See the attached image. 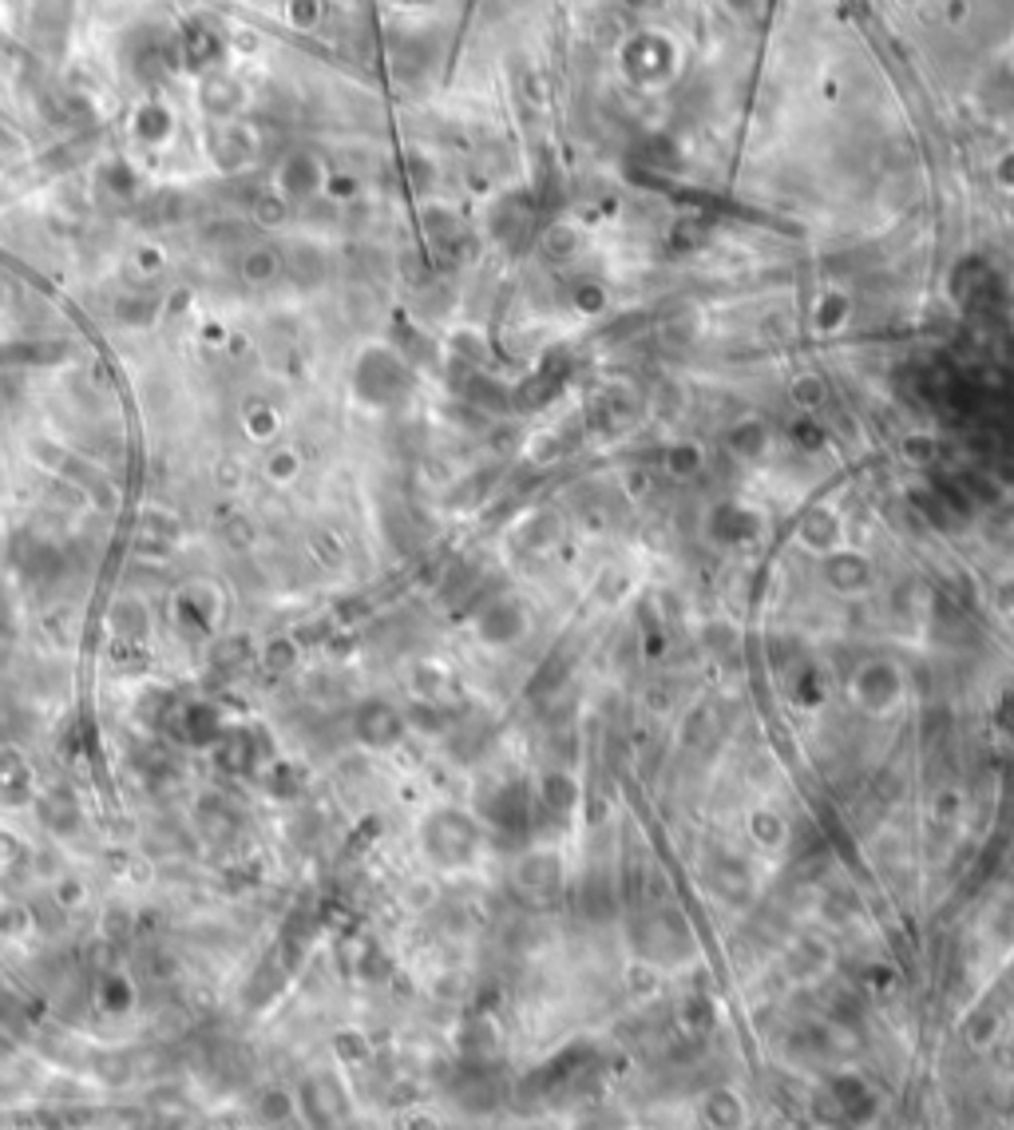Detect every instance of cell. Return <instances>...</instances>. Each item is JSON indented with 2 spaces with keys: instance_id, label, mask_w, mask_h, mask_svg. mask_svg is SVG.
<instances>
[{
  "instance_id": "cell-7",
  "label": "cell",
  "mask_w": 1014,
  "mask_h": 1130,
  "mask_svg": "<svg viewBox=\"0 0 1014 1130\" xmlns=\"http://www.w3.org/2000/svg\"><path fill=\"white\" fill-rule=\"evenodd\" d=\"M132 132L139 143H163L167 135L175 132V116H171V108L167 104H159V99H147L139 111L132 116Z\"/></svg>"
},
{
  "instance_id": "cell-13",
  "label": "cell",
  "mask_w": 1014,
  "mask_h": 1130,
  "mask_svg": "<svg viewBox=\"0 0 1014 1130\" xmlns=\"http://www.w3.org/2000/svg\"><path fill=\"white\" fill-rule=\"evenodd\" d=\"M99 179H103V187L115 191V195H132V187H135V175L127 163H108L103 171H99Z\"/></svg>"
},
{
  "instance_id": "cell-9",
  "label": "cell",
  "mask_w": 1014,
  "mask_h": 1130,
  "mask_svg": "<svg viewBox=\"0 0 1014 1130\" xmlns=\"http://www.w3.org/2000/svg\"><path fill=\"white\" fill-rule=\"evenodd\" d=\"M219 746V766L230 774H246L254 769V734H242V730H222V738L215 742Z\"/></svg>"
},
{
  "instance_id": "cell-10",
  "label": "cell",
  "mask_w": 1014,
  "mask_h": 1130,
  "mask_svg": "<svg viewBox=\"0 0 1014 1130\" xmlns=\"http://www.w3.org/2000/svg\"><path fill=\"white\" fill-rule=\"evenodd\" d=\"M60 353H64V345H56V341H16V345L0 350V365H48Z\"/></svg>"
},
{
  "instance_id": "cell-3",
  "label": "cell",
  "mask_w": 1014,
  "mask_h": 1130,
  "mask_svg": "<svg viewBox=\"0 0 1014 1130\" xmlns=\"http://www.w3.org/2000/svg\"><path fill=\"white\" fill-rule=\"evenodd\" d=\"M68 33V0H36V12L28 21V36L36 48H56Z\"/></svg>"
},
{
  "instance_id": "cell-4",
  "label": "cell",
  "mask_w": 1014,
  "mask_h": 1130,
  "mask_svg": "<svg viewBox=\"0 0 1014 1130\" xmlns=\"http://www.w3.org/2000/svg\"><path fill=\"white\" fill-rule=\"evenodd\" d=\"M701 1122H706V1130H742L745 1103L733 1091H709L706 1103H701Z\"/></svg>"
},
{
  "instance_id": "cell-1",
  "label": "cell",
  "mask_w": 1014,
  "mask_h": 1130,
  "mask_svg": "<svg viewBox=\"0 0 1014 1130\" xmlns=\"http://www.w3.org/2000/svg\"><path fill=\"white\" fill-rule=\"evenodd\" d=\"M820 1103H824V1119L836 1122V1127H864L872 1122L876 1115V1095L864 1076H832L829 1086L820 1091Z\"/></svg>"
},
{
  "instance_id": "cell-5",
  "label": "cell",
  "mask_w": 1014,
  "mask_h": 1130,
  "mask_svg": "<svg viewBox=\"0 0 1014 1130\" xmlns=\"http://www.w3.org/2000/svg\"><path fill=\"white\" fill-rule=\"evenodd\" d=\"M179 722H183V738L195 746H215L222 738V714L210 703H191Z\"/></svg>"
},
{
  "instance_id": "cell-14",
  "label": "cell",
  "mask_w": 1014,
  "mask_h": 1130,
  "mask_svg": "<svg viewBox=\"0 0 1014 1130\" xmlns=\"http://www.w3.org/2000/svg\"><path fill=\"white\" fill-rule=\"evenodd\" d=\"M290 21L297 28H309L317 21V0H290Z\"/></svg>"
},
{
  "instance_id": "cell-8",
  "label": "cell",
  "mask_w": 1014,
  "mask_h": 1130,
  "mask_svg": "<svg viewBox=\"0 0 1014 1130\" xmlns=\"http://www.w3.org/2000/svg\"><path fill=\"white\" fill-rule=\"evenodd\" d=\"M198 104L210 111V116H230V111L242 104V88L222 72H207L203 84H198Z\"/></svg>"
},
{
  "instance_id": "cell-12",
  "label": "cell",
  "mask_w": 1014,
  "mask_h": 1130,
  "mask_svg": "<svg viewBox=\"0 0 1014 1130\" xmlns=\"http://www.w3.org/2000/svg\"><path fill=\"white\" fill-rule=\"evenodd\" d=\"M278 270H282V258L270 251V246H258V251H251L246 258H242V278L246 282H270V278H278Z\"/></svg>"
},
{
  "instance_id": "cell-2",
  "label": "cell",
  "mask_w": 1014,
  "mask_h": 1130,
  "mask_svg": "<svg viewBox=\"0 0 1014 1130\" xmlns=\"http://www.w3.org/2000/svg\"><path fill=\"white\" fill-rule=\"evenodd\" d=\"M227 56V40H222L219 28H210L207 21H191L183 28V45H179V60L183 68L198 72V76H207L219 68V60Z\"/></svg>"
},
{
  "instance_id": "cell-6",
  "label": "cell",
  "mask_w": 1014,
  "mask_h": 1130,
  "mask_svg": "<svg viewBox=\"0 0 1014 1130\" xmlns=\"http://www.w3.org/2000/svg\"><path fill=\"white\" fill-rule=\"evenodd\" d=\"M278 183H282V195L306 198L321 187V167H317V159H309V155H290V159L282 163Z\"/></svg>"
},
{
  "instance_id": "cell-11",
  "label": "cell",
  "mask_w": 1014,
  "mask_h": 1130,
  "mask_svg": "<svg viewBox=\"0 0 1014 1130\" xmlns=\"http://www.w3.org/2000/svg\"><path fill=\"white\" fill-rule=\"evenodd\" d=\"M361 738L372 742V746H389L396 738V718L393 710H384V706H369V710L361 714Z\"/></svg>"
}]
</instances>
